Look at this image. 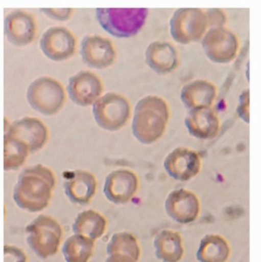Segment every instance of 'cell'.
I'll return each mask as SVG.
<instances>
[{"label":"cell","instance_id":"cell-1","mask_svg":"<svg viewBox=\"0 0 261 262\" xmlns=\"http://www.w3.org/2000/svg\"><path fill=\"white\" fill-rule=\"evenodd\" d=\"M56 185L53 171L42 164L24 168L14 186L12 199L21 210L37 213L49 206Z\"/></svg>","mask_w":261,"mask_h":262},{"label":"cell","instance_id":"cell-2","mask_svg":"<svg viewBox=\"0 0 261 262\" xmlns=\"http://www.w3.org/2000/svg\"><path fill=\"white\" fill-rule=\"evenodd\" d=\"M170 118L165 100L157 95H147L135 106L132 133L142 144H153L165 134Z\"/></svg>","mask_w":261,"mask_h":262},{"label":"cell","instance_id":"cell-3","mask_svg":"<svg viewBox=\"0 0 261 262\" xmlns=\"http://www.w3.org/2000/svg\"><path fill=\"white\" fill-rule=\"evenodd\" d=\"M99 26L109 35L117 38L136 36L147 23V8H98L95 10Z\"/></svg>","mask_w":261,"mask_h":262},{"label":"cell","instance_id":"cell-4","mask_svg":"<svg viewBox=\"0 0 261 262\" xmlns=\"http://www.w3.org/2000/svg\"><path fill=\"white\" fill-rule=\"evenodd\" d=\"M28 246L36 256L48 259L58 253L62 243V226L50 215H38L26 227Z\"/></svg>","mask_w":261,"mask_h":262},{"label":"cell","instance_id":"cell-5","mask_svg":"<svg viewBox=\"0 0 261 262\" xmlns=\"http://www.w3.org/2000/svg\"><path fill=\"white\" fill-rule=\"evenodd\" d=\"M26 99L35 112L44 116H53L62 110L67 95L59 81L52 77L42 76L29 84Z\"/></svg>","mask_w":261,"mask_h":262},{"label":"cell","instance_id":"cell-6","mask_svg":"<svg viewBox=\"0 0 261 262\" xmlns=\"http://www.w3.org/2000/svg\"><path fill=\"white\" fill-rule=\"evenodd\" d=\"M92 112L98 127L114 132L127 125L131 117L132 108L129 100L116 92L101 95L93 104Z\"/></svg>","mask_w":261,"mask_h":262},{"label":"cell","instance_id":"cell-7","mask_svg":"<svg viewBox=\"0 0 261 262\" xmlns=\"http://www.w3.org/2000/svg\"><path fill=\"white\" fill-rule=\"evenodd\" d=\"M208 29L205 12L198 8H180L170 21V35L181 45L200 41Z\"/></svg>","mask_w":261,"mask_h":262},{"label":"cell","instance_id":"cell-8","mask_svg":"<svg viewBox=\"0 0 261 262\" xmlns=\"http://www.w3.org/2000/svg\"><path fill=\"white\" fill-rule=\"evenodd\" d=\"M207 58L216 64H228L235 59L239 49L237 35L225 27L208 29L202 38Z\"/></svg>","mask_w":261,"mask_h":262},{"label":"cell","instance_id":"cell-9","mask_svg":"<svg viewBox=\"0 0 261 262\" xmlns=\"http://www.w3.org/2000/svg\"><path fill=\"white\" fill-rule=\"evenodd\" d=\"M77 40L67 28L54 26L49 28L41 35L40 49L43 55L51 61L61 62L75 55Z\"/></svg>","mask_w":261,"mask_h":262},{"label":"cell","instance_id":"cell-10","mask_svg":"<svg viewBox=\"0 0 261 262\" xmlns=\"http://www.w3.org/2000/svg\"><path fill=\"white\" fill-rule=\"evenodd\" d=\"M80 55L84 64L92 69L104 70L114 64L116 52L107 37L88 35L81 40Z\"/></svg>","mask_w":261,"mask_h":262},{"label":"cell","instance_id":"cell-11","mask_svg":"<svg viewBox=\"0 0 261 262\" xmlns=\"http://www.w3.org/2000/svg\"><path fill=\"white\" fill-rule=\"evenodd\" d=\"M66 89L72 102L80 107H86L93 105L102 95L104 84L94 72L81 71L69 78Z\"/></svg>","mask_w":261,"mask_h":262},{"label":"cell","instance_id":"cell-12","mask_svg":"<svg viewBox=\"0 0 261 262\" xmlns=\"http://www.w3.org/2000/svg\"><path fill=\"white\" fill-rule=\"evenodd\" d=\"M164 169L169 176L181 182H187L199 175L202 159L199 152L185 146H179L170 152L164 160Z\"/></svg>","mask_w":261,"mask_h":262},{"label":"cell","instance_id":"cell-13","mask_svg":"<svg viewBox=\"0 0 261 262\" xmlns=\"http://www.w3.org/2000/svg\"><path fill=\"white\" fill-rule=\"evenodd\" d=\"M139 187V180L136 172L130 169H116L106 177L104 194L110 203L124 205L135 196Z\"/></svg>","mask_w":261,"mask_h":262},{"label":"cell","instance_id":"cell-14","mask_svg":"<svg viewBox=\"0 0 261 262\" xmlns=\"http://www.w3.org/2000/svg\"><path fill=\"white\" fill-rule=\"evenodd\" d=\"M165 210L173 221L179 224H189L199 218L201 212L200 201L193 191L186 189H175L167 195Z\"/></svg>","mask_w":261,"mask_h":262},{"label":"cell","instance_id":"cell-15","mask_svg":"<svg viewBox=\"0 0 261 262\" xmlns=\"http://www.w3.org/2000/svg\"><path fill=\"white\" fill-rule=\"evenodd\" d=\"M37 32L35 18L27 11L16 9L5 16L4 34L9 42L25 47L33 42Z\"/></svg>","mask_w":261,"mask_h":262},{"label":"cell","instance_id":"cell-16","mask_svg":"<svg viewBox=\"0 0 261 262\" xmlns=\"http://www.w3.org/2000/svg\"><path fill=\"white\" fill-rule=\"evenodd\" d=\"M5 134L24 142L29 148V154L41 150L49 138L47 126L42 121L33 117H25L16 120L8 127Z\"/></svg>","mask_w":261,"mask_h":262},{"label":"cell","instance_id":"cell-17","mask_svg":"<svg viewBox=\"0 0 261 262\" xmlns=\"http://www.w3.org/2000/svg\"><path fill=\"white\" fill-rule=\"evenodd\" d=\"M98 180L92 172L76 169L64 184V193L70 203L78 206H87L96 195Z\"/></svg>","mask_w":261,"mask_h":262},{"label":"cell","instance_id":"cell-18","mask_svg":"<svg viewBox=\"0 0 261 262\" xmlns=\"http://www.w3.org/2000/svg\"><path fill=\"white\" fill-rule=\"evenodd\" d=\"M147 66L158 75L171 74L177 69L179 55L176 48L167 41H153L145 52Z\"/></svg>","mask_w":261,"mask_h":262},{"label":"cell","instance_id":"cell-19","mask_svg":"<svg viewBox=\"0 0 261 262\" xmlns=\"http://www.w3.org/2000/svg\"><path fill=\"white\" fill-rule=\"evenodd\" d=\"M185 124L190 135L199 140H211L220 130V120L211 107L189 111Z\"/></svg>","mask_w":261,"mask_h":262},{"label":"cell","instance_id":"cell-20","mask_svg":"<svg viewBox=\"0 0 261 262\" xmlns=\"http://www.w3.org/2000/svg\"><path fill=\"white\" fill-rule=\"evenodd\" d=\"M216 84L207 80L198 79L182 87L180 99L185 108L192 111L202 107H211L217 97Z\"/></svg>","mask_w":261,"mask_h":262},{"label":"cell","instance_id":"cell-21","mask_svg":"<svg viewBox=\"0 0 261 262\" xmlns=\"http://www.w3.org/2000/svg\"><path fill=\"white\" fill-rule=\"evenodd\" d=\"M155 255L162 262H179L185 254L183 240L176 231L164 229L154 239Z\"/></svg>","mask_w":261,"mask_h":262},{"label":"cell","instance_id":"cell-22","mask_svg":"<svg viewBox=\"0 0 261 262\" xmlns=\"http://www.w3.org/2000/svg\"><path fill=\"white\" fill-rule=\"evenodd\" d=\"M231 247L226 238L219 234H208L201 240L196 252L199 262H227Z\"/></svg>","mask_w":261,"mask_h":262},{"label":"cell","instance_id":"cell-23","mask_svg":"<svg viewBox=\"0 0 261 262\" xmlns=\"http://www.w3.org/2000/svg\"><path fill=\"white\" fill-rule=\"evenodd\" d=\"M107 220L104 215L93 209H87L80 212L72 225L75 234L84 235L96 241L105 234Z\"/></svg>","mask_w":261,"mask_h":262},{"label":"cell","instance_id":"cell-24","mask_svg":"<svg viewBox=\"0 0 261 262\" xmlns=\"http://www.w3.org/2000/svg\"><path fill=\"white\" fill-rule=\"evenodd\" d=\"M94 248L95 241L74 233L63 243L61 252L66 262H89L93 256Z\"/></svg>","mask_w":261,"mask_h":262},{"label":"cell","instance_id":"cell-25","mask_svg":"<svg viewBox=\"0 0 261 262\" xmlns=\"http://www.w3.org/2000/svg\"><path fill=\"white\" fill-rule=\"evenodd\" d=\"M4 170L15 171L19 169L29 157V150L27 145L16 137L4 134Z\"/></svg>","mask_w":261,"mask_h":262},{"label":"cell","instance_id":"cell-26","mask_svg":"<svg viewBox=\"0 0 261 262\" xmlns=\"http://www.w3.org/2000/svg\"><path fill=\"white\" fill-rule=\"evenodd\" d=\"M108 255L121 254L139 261L141 249L139 242L135 235L128 232H116L113 234L106 248Z\"/></svg>","mask_w":261,"mask_h":262},{"label":"cell","instance_id":"cell-27","mask_svg":"<svg viewBox=\"0 0 261 262\" xmlns=\"http://www.w3.org/2000/svg\"><path fill=\"white\" fill-rule=\"evenodd\" d=\"M208 29L222 28L227 23V15L221 9H209L205 12Z\"/></svg>","mask_w":261,"mask_h":262},{"label":"cell","instance_id":"cell-28","mask_svg":"<svg viewBox=\"0 0 261 262\" xmlns=\"http://www.w3.org/2000/svg\"><path fill=\"white\" fill-rule=\"evenodd\" d=\"M4 262H28V256L21 248L12 245H5L3 247Z\"/></svg>","mask_w":261,"mask_h":262},{"label":"cell","instance_id":"cell-29","mask_svg":"<svg viewBox=\"0 0 261 262\" xmlns=\"http://www.w3.org/2000/svg\"><path fill=\"white\" fill-rule=\"evenodd\" d=\"M41 11L48 18L58 21L70 19L74 13L72 8H43Z\"/></svg>","mask_w":261,"mask_h":262},{"label":"cell","instance_id":"cell-30","mask_svg":"<svg viewBox=\"0 0 261 262\" xmlns=\"http://www.w3.org/2000/svg\"><path fill=\"white\" fill-rule=\"evenodd\" d=\"M249 104L250 92L248 89H246L241 95L237 107V113L239 118L246 124H249L250 122Z\"/></svg>","mask_w":261,"mask_h":262},{"label":"cell","instance_id":"cell-31","mask_svg":"<svg viewBox=\"0 0 261 262\" xmlns=\"http://www.w3.org/2000/svg\"><path fill=\"white\" fill-rule=\"evenodd\" d=\"M105 262H136L130 257L127 255H121V254H113L108 255V258Z\"/></svg>","mask_w":261,"mask_h":262}]
</instances>
